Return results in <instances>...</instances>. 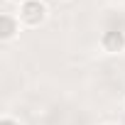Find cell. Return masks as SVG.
I'll return each mask as SVG.
<instances>
[{
	"mask_svg": "<svg viewBox=\"0 0 125 125\" xmlns=\"http://www.w3.org/2000/svg\"><path fill=\"white\" fill-rule=\"evenodd\" d=\"M20 20L30 27H37L47 20V5L42 0H27L20 5Z\"/></svg>",
	"mask_w": 125,
	"mask_h": 125,
	"instance_id": "1",
	"label": "cell"
},
{
	"mask_svg": "<svg viewBox=\"0 0 125 125\" xmlns=\"http://www.w3.org/2000/svg\"><path fill=\"white\" fill-rule=\"evenodd\" d=\"M101 47L108 54H118L125 49V32L123 30H105L101 37Z\"/></svg>",
	"mask_w": 125,
	"mask_h": 125,
	"instance_id": "2",
	"label": "cell"
},
{
	"mask_svg": "<svg viewBox=\"0 0 125 125\" xmlns=\"http://www.w3.org/2000/svg\"><path fill=\"white\" fill-rule=\"evenodd\" d=\"M0 22H3V30H0V39H3V42H10V39L17 37V32H20V20H15L10 12H3Z\"/></svg>",
	"mask_w": 125,
	"mask_h": 125,
	"instance_id": "3",
	"label": "cell"
},
{
	"mask_svg": "<svg viewBox=\"0 0 125 125\" xmlns=\"http://www.w3.org/2000/svg\"><path fill=\"white\" fill-rule=\"evenodd\" d=\"M0 125H20L15 118H3V120H0Z\"/></svg>",
	"mask_w": 125,
	"mask_h": 125,
	"instance_id": "4",
	"label": "cell"
},
{
	"mask_svg": "<svg viewBox=\"0 0 125 125\" xmlns=\"http://www.w3.org/2000/svg\"><path fill=\"white\" fill-rule=\"evenodd\" d=\"M12 3H20V5H22V3H27V0H12Z\"/></svg>",
	"mask_w": 125,
	"mask_h": 125,
	"instance_id": "5",
	"label": "cell"
},
{
	"mask_svg": "<svg viewBox=\"0 0 125 125\" xmlns=\"http://www.w3.org/2000/svg\"><path fill=\"white\" fill-rule=\"evenodd\" d=\"M105 125H115V123H105Z\"/></svg>",
	"mask_w": 125,
	"mask_h": 125,
	"instance_id": "6",
	"label": "cell"
}]
</instances>
